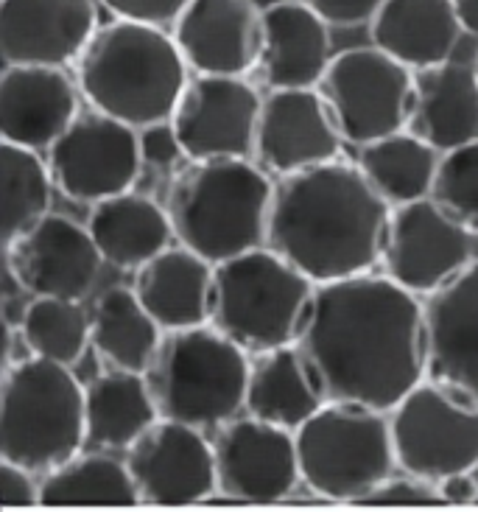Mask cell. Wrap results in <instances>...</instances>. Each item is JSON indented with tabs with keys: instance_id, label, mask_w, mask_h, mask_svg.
Here are the masks:
<instances>
[{
	"instance_id": "1",
	"label": "cell",
	"mask_w": 478,
	"mask_h": 512,
	"mask_svg": "<svg viewBox=\"0 0 478 512\" xmlns=\"http://www.w3.org/2000/svg\"><path fill=\"white\" fill-rule=\"evenodd\" d=\"M297 345L328 401L392 412L428 375L425 303L389 275L316 283Z\"/></svg>"
},
{
	"instance_id": "2",
	"label": "cell",
	"mask_w": 478,
	"mask_h": 512,
	"mask_svg": "<svg viewBox=\"0 0 478 512\" xmlns=\"http://www.w3.org/2000/svg\"><path fill=\"white\" fill-rule=\"evenodd\" d=\"M389 213L361 168L336 157L274 182L266 247L314 283L364 275L381 263Z\"/></svg>"
},
{
	"instance_id": "3",
	"label": "cell",
	"mask_w": 478,
	"mask_h": 512,
	"mask_svg": "<svg viewBox=\"0 0 478 512\" xmlns=\"http://www.w3.org/2000/svg\"><path fill=\"white\" fill-rule=\"evenodd\" d=\"M191 65L163 26L112 20L98 26L76 62V82L93 110L143 129L171 121Z\"/></svg>"
},
{
	"instance_id": "4",
	"label": "cell",
	"mask_w": 478,
	"mask_h": 512,
	"mask_svg": "<svg viewBox=\"0 0 478 512\" xmlns=\"http://www.w3.org/2000/svg\"><path fill=\"white\" fill-rule=\"evenodd\" d=\"M274 182L249 157L188 160L165 196L179 244L210 263L266 244Z\"/></svg>"
},
{
	"instance_id": "5",
	"label": "cell",
	"mask_w": 478,
	"mask_h": 512,
	"mask_svg": "<svg viewBox=\"0 0 478 512\" xmlns=\"http://www.w3.org/2000/svg\"><path fill=\"white\" fill-rule=\"evenodd\" d=\"M143 375L160 417L205 431L244 415L249 353L210 322L165 331Z\"/></svg>"
},
{
	"instance_id": "6",
	"label": "cell",
	"mask_w": 478,
	"mask_h": 512,
	"mask_svg": "<svg viewBox=\"0 0 478 512\" xmlns=\"http://www.w3.org/2000/svg\"><path fill=\"white\" fill-rule=\"evenodd\" d=\"M84 443V387L73 367L40 356L9 364L0 398V457L45 476Z\"/></svg>"
},
{
	"instance_id": "7",
	"label": "cell",
	"mask_w": 478,
	"mask_h": 512,
	"mask_svg": "<svg viewBox=\"0 0 478 512\" xmlns=\"http://www.w3.org/2000/svg\"><path fill=\"white\" fill-rule=\"evenodd\" d=\"M316 283L272 247L216 263L210 325L252 353L300 339Z\"/></svg>"
},
{
	"instance_id": "8",
	"label": "cell",
	"mask_w": 478,
	"mask_h": 512,
	"mask_svg": "<svg viewBox=\"0 0 478 512\" xmlns=\"http://www.w3.org/2000/svg\"><path fill=\"white\" fill-rule=\"evenodd\" d=\"M294 437L302 482L322 499L361 504L397 468L389 412L372 406L328 401Z\"/></svg>"
},
{
	"instance_id": "9",
	"label": "cell",
	"mask_w": 478,
	"mask_h": 512,
	"mask_svg": "<svg viewBox=\"0 0 478 512\" xmlns=\"http://www.w3.org/2000/svg\"><path fill=\"white\" fill-rule=\"evenodd\" d=\"M397 468L428 482L478 465V403L423 378L389 412Z\"/></svg>"
},
{
	"instance_id": "10",
	"label": "cell",
	"mask_w": 478,
	"mask_h": 512,
	"mask_svg": "<svg viewBox=\"0 0 478 512\" xmlns=\"http://www.w3.org/2000/svg\"><path fill=\"white\" fill-rule=\"evenodd\" d=\"M316 90L353 146L406 129L414 110V70L378 45L333 56Z\"/></svg>"
},
{
	"instance_id": "11",
	"label": "cell",
	"mask_w": 478,
	"mask_h": 512,
	"mask_svg": "<svg viewBox=\"0 0 478 512\" xmlns=\"http://www.w3.org/2000/svg\"><path fill=\"white\" fill-rule=\"evenodd\" d=\"M56 188L76 202L96 205L132 191L143 168L140 132L107 112H79L48 152Z\"/></svg>"
},
{
	"instance_id": "12",
	"label": "cell",
	"mask_w": 478,
	"mask_h": 512,
	"mask_svg": "<svg viewBox=\"0 0 478 512\" xmlns=\"http://www.w3.org/2000/svg\"><path fill=\"white\" fill-rule=\"evenodd\" d=\"M473 261V233L437 202L417 199L389 213L383 238V275L417 297H428Z\"/></svg>"
},
{
	"instance_id": "13",
	"label": "cell",
	"mask_w": 478,
	"mask_h": 512,
	"mask_svg": "<svg viewBox=\"0 0 478 512\" xmlns=\"http://www.w3.org/2000/svg\"><path fill=\"white\" fill-rule=\"evenodd\" d=\"M263 98L246 76L196 73L171 115L188 160H221L255 154Z\"/></svg>"
},
{
	"instance_id": "14",
	"label": "cell",
	"mask_w": 478,
	"mask_h": 512,
	"mask_svg": "<svg viewBox=\"0 0 478 512\" xmlns=\"http://www.w3.org/2000/svg\"><path fill=\"white\" fill-rule=\"evenodd\" d=\"M219 493L235 501H280L302 482L294 431L255 415H238L216 429Z\"/></svg>"
},
{
	"instance_id": "15",
	"label": "cell",
	"mask_w": 478,
	"mask_h": 512,
	"mask_svg": "<svg viewBox=\"0 0 478 512\" xmlns=\"http://www.w3.org/2000/svg\"><path fill=\"white\" fill-rule=\"evenodd\" d=\"M140 504H196L219 490L216 451L205 431L160 417L126 451Z\"/></svg>"
},
{
	"instance_id": "16",
	"label": "cell",
	"mask_w": 478,
	"mask_h": 512,
	"mask_svg": "<svg viewBox=\"0 0 478 512\" xmlns=\"http://www.w3.org/2000/svg\"><path fill=\"white\" fill-rule=\"evenodd\" d=\"M3 250L6 266L31 297L84 300L96 286L104 263L90 227L59 213L42 216Z\"/></svg>"
},
{
	"instance_id": "17",
	"label": "cell",
	"mask_w": 478,
	"mask_h": 512,
	"mask_svg": "<svg viewBox=\"0 0 478 512\" xmlns=\"http://www.w3.org/2000/svg\"><path fill=\"white\" fill-rule=\"evenodd\" d=\"M342 132L316 87H286L263 98L255 157L266 171L288 177L339 157Z\"/></svg>"
},
{
	"instance_id": "18",
	"label": "cell",
	"mask_w": 478,
	"mask_h": 512,
	"mask_svg": "<svg viewBox=\"0 0 478 512\" xmlns=\"http://www.w3.org/2000/svg\"><path fill=\"white\" fill-rule=\"evenodd\" d=\"M185 62L207 76H246L263 54V9L255 0H191L174 23Z\"/></svg>"
},
{
	"instance_id": "19",
	"label": "cell",
	"mask_w": 478,
	"mask_h": 512,
	"mask_svg": "<svg viewBox=\"0 0 478 512\" xmlns=\"http://www.w3.org/2000/svg\"><path fill=\"white\" fill-rule=\"evenodd\" d=\"M98 31L93 0H0V54L6 65L65 68Z\"/></svg>"
},
{
	"instance_id": "20",
	"label": "cell",
	"mask_w": 478,
	"mask_h": 512,
	"mask_svg": "<svg viewBox=\"0 0 478 512\" xmlns=\"http://www.w3.org/2000/svg\"><path fill=\"white\" fill-rule=\"evenodd\" d=\"M428 375L478 403V261L425 297Z\"/></svg>"
},
{
	"instance_id": "21",
	"label": "cell",
	"mask_w": 478,
	"mask_h": 512,
	"mask_svg": "<svg viewBox=\"0 0 478 512\" xmlns=\"http://www.w3.org/2000/svg\"><path fill=\"white\" fill-rule=\"evenodd\" d=\"M82 87L65 68L6 65L0 79V138L34 152H51L79 118Z\"/></svg>"
},
{
	"instance_id": "22",
	"label": "cell",
	"mask_w": 478,
	"mask_h": 512,
	"mask_svg": "<svg viewBox=\"0 0 478 512\" xmlns=\"http://www.w3.org/2000/svg\"><path fill=\"white\" fill-rule=\"evenodd\" d=\"M135 294L163 331H179L210 322L216 263L188 250L168 247L135 269Z\"/></svg>"
},
{
	"instance_id": "23",
	"label": "cell",
	"mask_w": 478,
	"mask_h": 512,
	"mask_svg": "<svg viewBox=\"0 0 478 512\" xmlns=\"http://www.w3.org/2000/svg\"><path fill=\"white\" fill-rule=\"evenodd\" d=\"M330 59L328 23L308 3L288 0L263 12V54L258 68L272 90L316 87Z\"/></svg>"
},
{
	"instance_id": "24",
	"label": "cell",
	"mask_w": 478,
	"mask_h": 512,
	"mask_svg": "<svg viewBox=\"0 0 478 512\" xmlns=\"http://www.w3.org/2000/svg\"><path fill=\"white\" fill-rule=\"evenodd\" d=\"M409 132L439 152H451L478 138V73L476 65L439 62L414 70V110Z\"/></svg>"
},
{
	"instance_id": "25",
	"label": "cell",
	"mask_w": 478,
	"mask_h": 512,
	"mask_svg": "<svg viewBox=\"0 0 478 512\" xmlns=\"http://www.w3.org/2000/svg\"><path fill=\"white\" fill-rule=\"evenodd\" d=\"M328 403L300 345H283L249 356L246 415L297 431Z\"/></svg>"
},
{
	"instance_id": "26",
	"label": "cell",
	"mask_w": 478,
	"mask_h": 512,
	"mask_svg": "<svg viewBox=\"0 0 478 512\" xmlns=\"http://www.w3.org/2000/svg\"><path fill=\"white\" fill-rule=\"evenodd\" d=\"M369 34L372 45L411 70H423L451 59L462 23L453 0H383Z\"/></svg>"
},
{
	"instance_id": "27",
	"label": "cell",
	"mask_w": 478,
	"mask_h": 512,
	"mask_svg": "<svg viewBox=\"0 0 478 512\" xmlns=\"http://www.w3.org/2000/svg\"><path fill=\"white\" fill-rule=\"evenodd\" d=\"M90 236L96 238L104 263L118 269H140L154 255L171 247L177 238L165 205H157L151 196L123 191L90 210Z\"/></svg>"
},
{
	"instance_id": "28",
	"label": "cell",
	"mask_w": 478,
	"mask_h": 512,
	"mask_svg": "<svg viewBox=\"0 0 478 512\" xmlns=\"http://www.w3.org/2000/svg\"><path fill=\"white\" fill-rule=\"evenodd\" d=\"M87 443L98 451H129L160 420L143 373L110 367L84 387Z\"/></svg>"
},
{
	"instance_id": "29",
	"label": "cell",
	"mask_w": 478,
	"mask_h": 512,
	"mask_svg": "<svg viewBox=\"0 0 478 512\" xmlns=\"http://www.w3.org/2000/svg\"><path fill=\"white\" fill-rule=\"evenodd\" d=\"M442 152L417 138L409 129H400L378 140L358 146L361 174L378 194L397 208L417 199H428L434 191Z\"/></svg>"
},
{
	"instance_id": "30",
	"label": "cell",
	"mask_w": 478,
	"mask_h": 512,
	"mask_svg": "<svg viewBox=\"0 0 478 512\" xmlns=\"http://www.w3.org/2000/svg\"><path fill=\"white\" fill-rule=\"evenodd\" d=\"M93 350L110 367L146 373L157 347L163 342V328L140 303L135 289L112 286L93 305Z\"/></svg>"
},
{
	"instance_id": "31",
	"label": "cell",
	"mask_w": 478,
	"mask_h": 512,
	"mask_svg": "<svg viewBox=\"0 0 478 512\" xmlns=\"http://www.w3.org/2000/svg\"><path fill=\"white\" fill-rule=\"evenodd\" d=\"M42 504L54 507H135L140 504L135 479L126 459L101 451L76 454L42 476Z\"/></svg>"
},
{
	"instance_id": "32",
	"label": "cell",
	"mask_w": 478,
	"mask_h": 512,
	"mask_svg": "<svg viewBox=\"0 0 478 512\" xmlns=\"http://www.w3.org/2000/svg\"><path fill=\"white\" fill-rule=\"evenodd\" d=\"M54 174L40 152L0 143V199H3V247L51 213Z\"/></svg>"
},
{
	"instance_id": "33",
	"label": "cell",
	"mask_w": 478,
	"mask_h": 512,
	"mask_svg": "<svg viewBox=\"0 0 478 512\" xmlns=\"http://www.w3.org/2000/svg\"><path fill=\"white\" fill-rule=\"evenodd\" d=\"M20 336L31 356L73 367L93 345V317L82 300L31 297L20 314Z\"/></svg>"
},
{
	"instance_id": "34",
	"label": "cell",
	"mask_w": 478,
	"mask_h": 512,
	"mask_svg": "<svg viewBox=\"0 0 478 512\" xmlns=\"http://www.w3.org/2000/svg\"><path fill=\"white\" fill-rule=\"evenodd\" d=\"M431 199L478 236V138L442 152Z\"/></svg>"
},
{
	"instance_id": "35",
	"label": "cell",
	"mask_w": 478,
	"mask_h": 512,
	"mask_svg": "<svg viewBox=\"0 0 478 512\" xmlns=\"http://www.w3.org/2000/svg\"><path fill=\"white\" fill-rule=\"evenodd\" d=\"M361 504H403V507H434V504H445L442 493H439L437 482L420 479L414 473L403 476H389L381 485L369 493Z\"/></svg>"
},
{
	"instance_id": "36",
	"label": "cell",
	"mask_w": 478,
	"mask_h": 512,
	"mask_svg": "<svg viewBox=\"0 0 478 512\" xmlns=\"http://www.w3.org/2000/svg\"><path fill=\"white\" fill-rule=\"evenodd\" d=\"M37 476L40 473L3 459L0 462V504H3V510H26V507L42 504V482H37Z\"/></svg>"
},
{
	"instance_id": "37",
	"label": "cell",
	"mask_w": 478,
	"mask_h": 512,
	"mask_svg": "<svg viewBox=\"0 0 478 512\" xmlns=\"http://www.w3.org/2000/svg\"><path fill=\"white\" fill-rule=\"evenodd\" d=\"M191 0H101V6L118 20H135L149 26H174Z\"/></svg>"
},
{
	"instance_id": "38",
	"label": "cell",
	"mask_w": 478,
	"mask_h": 512,
	"mask_svg": "<svg viewBox=\"0 0 478 512\" xmlns=\"http://www.w3.org/2000/svg\"><path fill=\"white\" fill-rule=\"evenodd\" d=\"M314 9L328 26H361L372 23L383 0H302Z\"/></svg>"
},
{
	"instance_id": "39",
	"label": "cell",
	"mask_w": 478,
	"mask_h": 512,
	"mask_svg": "<svg viewBox=\"0 0 478 512\" xmlns=\"http://www.w3.org/2000/svg\"><path fill=\"white\" fill-rule=\"evenodd\" d=\"M137 132H140L143 163H151V166H171V163H177L179 157H185L182 146H179L177 129H174L171 121L143 126Z\"/></svg>"
},
{
	"instance_id": "40",
	"label": "cell",
	"mask_w": 478,
	"mask_h": 512,
	"mask_svg": "<svg viewBox=\"0 0 478 512\" xmlns=\"http://www.w3.org/2000/svg\"><path fill=\"white\" fill-rule=\"evenodd\" d=\"M437 485L445 504H478V479L473 471L453 473Z\"/></svg>"
},
{
	"instance_id": "41",
	"label": "cell",
	"mask_w": 478,
	"mask_h": 512,
	"mask_svg": "<svg viewBox=\"0 0 478 512\" xmlns=\"http://www.w3.org/2000/svg\"><path fill=\"white\" fill-rule=\"evenodd\" d=\"M453 9L462 23V31L470 37H478V0H453Z\"/></svg>"
},
{
	"instance_id": "42",
	"label": "cell",
	"mask_w": 478,
	"mask_h": 512,
	"mask_svg": "<svg viewBox=\"0 0 478 512\" xmlns=\"http://www.w3.org/2000/svg\"><path fill=\"white\" fill-rule=\"evenodd\" d=\"M260 9L266 12V9H272V6H280V3H288V0H255Z\"/></svg>"
},
{
	"instance_id": "43",
	"label": "cell",
	"mask_w": 478,
	"mask_h": 512,
	"mask_svg": "<svg viewBox=\"0 0 478 512\" xmlns=\"http://www.w3.org/2000/svg\"><path fill=\"white\" fill-rule=\"evenodd\" d=\"M473 65H476V73H478V54H476V62H473Z\"/></svg>"
}]
</instances>
